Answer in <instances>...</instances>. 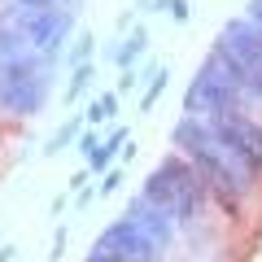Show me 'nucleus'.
Segmentation results:
<instances>
[{
    "instance_id": "obj_12",
    "label": "nucleus",
    "mask_w": 262,
    "mask_h": 262,
    "mask_svg": "<svg viewBox=\"0 0 262 262\" xmlns=\"http://www.w3.org/2000/svg\"><path fill=\"white\" fill-rule=\"evenodd\" d=\"M144 48H149V31H144V27H136V31H131V35L122 39L118 48H114V61H118L122 70H131V66H136V61L144 57Z\"/></svg>"
},
{
    "instance_id": "obj_5",
    "label": "nucleus",
    "mask_w": 262,
    "mask_h": 262,
    "mask_svg": "<svg viewBox=\"0 0 262 262\" xmlns=\"http://www.w3.org/2000/svg\"><path fill=\"white\" fill-rule=\"evenodd\" d=\"M13 31L27 39V48L44 57H57L70 35H75V13L61 9V5H48V9H18L13 13Z\"/></svg>"
},
{
    "instance_id": "obj_15",
    "label": "nucleus",
    "mask_w": 262,
    "mask_h": 262,
    "mask_svg": "<svg viewBox=\"0 0 262 262\" xmlns=\"http://www.w3.org/2000/svg\"><path fill=\"white\" fill-rule=\"evenodd\" d=\"M92 79H96V66H92V61L75 66V75H70V83H66V101H79V96L92 88Z\"/></svg>"
},
{
    "instance_id": "obj_26",
    "label": "nucleus",
    "mask_w": 262,
    "mask_h": 262,
    "mask_svg": "<svg viewBox=\"0 0 262 262\" xmlns=\"http://www.w3.org/2000/svg\"><path fill=\"white\" fill-rule=\"evenodd\" d=\"M13 253H18V249H13V245H5V249H0V262H13Z\"/></svg>"
},
{
    "instance_id": "obj_9",
    "label": "nucleus",
    "mask_w": 262,
    "mask_h": 262,
    "mask_svg": "<svg viewBox=\"0 0 262 262\" xmlns=\"http://www.w3.org/2000/svg\"><path fill=\"white\" fill-rule=\"evenodd\" d=\"M219 39H223V44L249 66L253 88H258V96H262V27H258V22H249V18H232Z\"/></svg>"
},
{
    "instance_id": "obj_16",
    "label": "nucleus",
    "mask_w": 262,
    "mask_h": 262,
    "mask_svg": "<svg viewBox=\"0 0 262 262\" xmlns=\"http://www.w3.org/2000/svg\"><path fill=\"white\" fill-rule=\"evenodd\" d=\"M18 53H27V39H22L13 27H0V66H5V61H13Z\"/></svg>"
},
{
    "instance_id": "obj_14",
    "label": "nucleus",
    "mask_w": 262,
    "mask_h": 262,
    "mask_svg": "<svg viewBox=\"0 0 262 262\" xmlns=\"http://www.w3.org/2000/svg\"><path fill=\"white\" fill-rule=\"evenodd\" d=\"M166 83H170V66H153L149 70V88H144V96H140V110H153V101L166 92Z\"/></svg>"
},
{
    "instance_id": "obj_3",
    "label": "nucleus",
    "mask_w": 262,
    "mask_h": 262,
    "mask_svg": "<svg viewBox=\"0 0 262 262\" xmlns=\"http://www.w3.org/2000/svg\"><path fill=\"white\" fill-rule=\"evenodd\" d=\"M48 92H53V57L27 48L0 66V110L39 114L48 105Z\"/></svg>"
},
{
    "instance_id": "obj_8",
    "label": "nucleus",
    "mask_w": 262,
    "mask_h": 262,
    "mask_svg": "<svg viewBox=\"0 0 262 262\" xmlns=\"http://www.w3.org/2000/svg\"><path fill=\"white\" fill-rule=\"evenodd\" d=\"M122 219H131V223L140 227V232L149 236V241L158 245L162 253H166L170 245H175V232H179V223H175V219H170V214H166L162 206H153V201H149L144 192H140V196H131V201H127Z\"/></svg>"
},
{
    "instance_id": "obj_7",
    "label": "nucleus",
    "mask_w": 262,
    "mask_h": 262,
    "mask_svg": "<svg viewBox=\"0 0 262 262\" xmlns=\"http://www.w3.org/2000/svg\"><path fill=\"white\" fill-rule=\"evenodd\" d=\"M92 249L118 253V258H127V262H158V258H162V249H158V245H153L136 223H131V219H114V223L96 236Z\"/></svg>"
},
{
    "instance_id": "obj_23",
    "label": "nucleus",
    "mask_w": 262,
    "mask_h": 262,
    "mask_svg": "<svg viewBox=\"0 0 262 262\" xmlns=\"http://www.w3.org/2000/svg\"><path fill=\"white\" fill-rule=\"evenodd\" d=\"M83 262H127V258H118V253H105V249H92Z\"/></svg>"
},
{
    "instance_id": "obj_13",
    "label": "nucleus",
    "mask_w": 262,
    "mask_h": 262,
    "mask_svg": "<svg viewBox=\"0 0 262 262\" xmlns=\"http://www.w3.org/2000/svg\"><path fill=\"white\" fill-rule=\"evenodd\" d=\"M114 114H118V88H114V92L92 96V105H88V114H83V118L92 122V127H101V122H110Z\"/></svg>"
},
{
    "instance_id": "obj_10",
    "label": "nucleus",
    "mask_w": 262,
    "mask_h": 262,
    "mask_svg": "<svg viewBox=\"0 0 262 262\" xmlns=\"http://www.w3.org/2000/svg\"><path fill=\"white\" fill-rule=\"evenodd\" d=\"M210 61H214V66H219V70H223L227 79H232L236 88H241L245 96H258V88H253V75H249V66H245L241 57H236L232 48L223 44V39H214V48H210Z\"/></svg>"
},
{
    "instance_id": "obj_18",
    "label": "nucleus",
    "mask_w": 262,
    "mask_h": 262,
    "mask_svg": "<svg viewBox=\"0 0 262 262\" xmlns=\"http://www.w3.org/2000/svg\"><path fill=\"white\" fill-rule=\"evenodd\" d=\"M92 48H96V35H79L75 44H70V66H83V61H92Z\"/></svg>"
},
{
    "instance_id": "obj_22",
    "label": "nucleus",
    "mask_w": 262,
    "mask_h": 262,
    "mask_svg": "<svg viewBox=\"0 0 262 262\" xmlns=\"http://www.w3.org/2000/svg\"><path fill=\"white\" fill-rule=\"evenodd\" d=\"M136 83H140V75H136V66H131V70H122V79H118V92H131Z\"/></svg>"
},
{
    "instance_id": "obj_11",
    "label": "nucleus",
    "mask_w": 262,
    "mask_h": 262,
    "mask_svg": "<svg viewBox=\"0 0 262 262\" xmlns=\"http://www.w3.org/2000/svg\"><path fill=\"white\" fill-rule=\"evenodd\" d=\"M127 140H131V131H127V127H114L110 136H105V140L92 149V158H88V170H92V175H105V170L114 166V158H118V149H122Z\"/></svg>"
},
{
    "instance_id": "obj_20",
    "label": "nucleus",
    "mask_w": 262,
    "mask_h": 262,
    "mask_svg": "<svg viewBox=\"0 0 262 262\" xmlns=\"http://www.w3.org/2000/svg\"><path fill=\"white\" fill-rule=\"evenodd\" d=\"M118 188H122V170H105V179H101V188H96V196H114V192H118Z\"/></svg>"
},
{
    "instance_id": "obj_19",
    "label": "nucleus",
    "mask_w": 262,
    "mask_h": 262,
    "mask_svg": "<svg viewBox=\"0 0 262 262\" xmlns=\"http://www.w3.org/2000/svg\"><path fill=\"white\" fill-rule=\"evenodd\" d=\"M158 9H162V13H170V22H188V18H192L188 0H158Z\"/></svg>"
},
{
    "instance_id": "obj_4",
    "label": "nucleus",
    "mask_w": 262,
    "mask_h": 262,
    "mask_svg": "<svg viewBox=\"0 0 262 262\" xmlns=\"http://www.w3.org/2000/svg\"><path fill=\"white\" fill-rule=\"evenodd\" d=\"M210 131H214L219 149L236 162V170L253 184L262 175V127L253 118H245L241 110H227V114H214L210 118Z\"/></svg>"
},
{
    "instance_id": "obj_2",
    "label": "nucleus",
    "mask_w": 262,
    "mask_h": 262,
    "mask_svg": "<svg viewBox=\"0 0 262 262\" xmlns=\"http://www.w3.org/2000/svg\"><path fill=\"white\" fill-rule=\"evenodd\" d=\"M144 196H149L153 206H162L179 227H188V223H196L210 188H206V179H201V170H196L184 153H166V158L153 166V175L144 179Z\"/></svg>"
},
{
    "instance_id": "obj_1",
    "label": "nucleus",
    "mask_w": 262,
    "mask_h": 262,
    "mask_svg": "<svg viewBox=\"0 0 262 262\" xmlns=\"http://www.w3.org/2000/svg\"><path fill=\"white\" fill-rule=\"evenodd\" d=\"M170 144H175V149L184 153L196 170H201L206 188L219 196V201H223L227 214H241V192L249 188V179H245L241 170H236V162L219 149L214 131H210V118L184 114V118L175 122V131H170Z\"/></svg>"
},
{
    "instance_id": "obj_25",
    "label": "nucleus",
    "mask_w": 262,
    "mask_h": 262,
    "mask_svg": "<svg viewBox=\"0 0 262 262\" xmlns=\"http://www.w3.org/2000/svg\"><path fill=\"white\" fill-rule=\"evenodd\" d=\"M88 175H92V170H88V166H83V170H79V175H75V179H70V188H75V192H79V188H88Z\"/></svg>"
},
{
    "instance_id": "obj_6",
    "label": "nucleus",
    "mask_w": 262,
    "mask_h": 262,
    "mask_svg": "<svg viewBox=\"0 0 262 262\" xmlns=\"http://www.w3.org/2000/svg\"><path fill=\"white\" fill-rule=\"evenodd\" d=\"M241 88L232 83V79L219 70L214 61H201L196 66V75H192V83H188V92H184V114H196V118H214V114H227V110H236L241 105Z\"/></svg>"
},
{
    "instance_id": "obj_17",
    "label": "nucleus",
    "mask_w": 262,
    "mask_h": 262,
    "mask_svg": "<svg viewBox=\"0 0 262 262\" xmlns=\"http://www.w3.org/2000/svg\"><path fill=\"white\" fill-rule=\"evenodd\" d=\"M79 131H83V118H70V122H66V127L53 136V140H48V149H44V153H61L66 144H75V140H79Z\"/></svg>"
},
{
    "instance_id": "obj_24",
    "label": "nucleus",
    "mask_w": 262,
    "mask_h": 262,
    "mask_svg": "<svg viewBox=\"0 0 262 262\" xmlns=\"http://www.w3.org/2000/svg\"><path fill=\"white\" fill-rule=\"evenodd\" d=\"M245 18H249V22H258V27H262V0H249V13H245Z\"/></svg>"
},
{
    "instance_id": "obj_21",
    "label": "nucleus",
    "mask_w": 262,
    "mask_h": 262,
    "mask_svg": "<svg viewBox=\"0 0 262 262\" xmlns=\"http://www.w3.org/2000/svg\"><path fill=\"white\" fill-rule=\"evenodd\" d=\"M66 227H57V236H53V253H48V262H61V253H66Z\"/></svg>"
}]
</instances>
